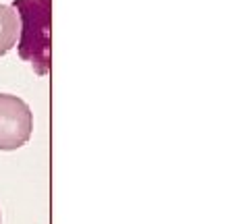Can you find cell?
Listing matches in <instances>:
<instances>
[{
	"instance_id": "6da1fadb",
	"label": "cell",
	"mask_w": 249,
	"mask_h": 224,
	"mask_svg": "<svg viewBox=\"0 0 249 224\" xmlns=\"http://www.w3.org/2000/svg\"><path fill=\"white\" fill-rule=\"evenodd\" d=\"M19 15V56L37 75L50 71V0H15Z\"/></svg>"
},
{
	"instance_id": "7a4b0ae2",
	"label": "cell",
	"mask_w": 249,
	"mask_h": 224,
	"mask_svg": "<svg viewBox=\"0 0 249 224\" xmlns=\"http://www.w3.org/2000/svg\"><path fill=\"white\" fill-rule=\"evenodd\" d=\"M34 131V114L25 100L13 94H0V150L23 148Z\"/></svg>"
},
{
	"instance_id": "3957f363",
	"label": "cell",
	"mask_w": 249,
	"mask_h": 224,
	"mask_svg": "<svg viewBox=\"0 0 249 224\" xmlns=\"http://www.w3.org/2000/svg\"><path fill=\"white\" fill-rule=\"evenodd\" d=\"M19 40V15L13 6L0 4V56H4Z\"/></svg>"
}]
</instances>
